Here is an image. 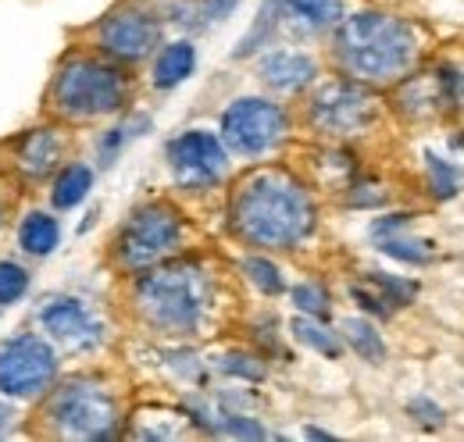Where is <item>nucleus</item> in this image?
Wrapping results in <instances>:
<instances>
[{
    "label": "nucleus",
    "mask_w": 464,
    "mask_h": 442,
    "mask_svg": "<svg viewBox=\"0 0 464 442\" xmlns=\"http://www.w3.org/2000/svg\"><path fill=\"white\" fill-rule=\"evenodd\" d=\"M226 225L243 246L283 254L311 239L318 225V204L290 168H250L232 182Z\"/></svg>",
    "instance_id": "1"
},
{
    "label": "nucleus",
    "mask_w": 464,
    "mask_h": 442,
    "mask_svg": "<svg viewBox=\"0 0 464 442\" xmlns=\"http://www.w3.org/2000/svg\"><path fill=\"white\" fill-rule=\"evenodd\" d=\"M425 57V33L411 18L382 7L343 14L329 40L333 68L372 90H386L407 79Z\"/></svg>",
    "instance_id": "2"
},
{
    "label": "nucleus",
    "mask_w": 464,
    "mask_h": 442,
    "mask_svg": "<svg viewBox=\"0 0 464 442\" xmlns=\"http://www.w3.org/2000/svg\"><path fill=\"white\" fill-rule=\"evenodd\" d=\"M129 278V311L154 335L193 339L211 325L218 311L215 272L193 257H172Z\"/></svg>",
    "instance_id": "3"
},
{
    "label": "nucleus",
    "mask_w": 464,
    "mask_h": 442,
    "mask_svg": "<svg viewBox=\"0 0 464 442\" xmlns=\"http://www.w3.org/2000/svg\"><path fill=\"white\" fill-rule=\"evenodd\" d=\"M136 79L125 64L97 54L90 47H72L58 57L47 90H44V118L61 125H97L115 118L132 104Z\"/></svg>",
    "instance_id": "4"
},
{
    "label": "nucleus",
    "mask_w": 464,
    "mask_h": 442,
    "mask_svg": "<svg viewBox=\"0 0 464 442\" xmlns=\"http://www.w3.org/2000/svg\"><path fill=\"white\" fill-rule=\"evenodd\" d=\"M121 396L101 375H72L68 382H54L40 396L33 436L44 439L108 442L125 436L121 428Z\"/></svg>",
    "instance_id": "5"
},
{
    "label": "nucleus",
    "mask_w": 464,
    "mask_h": 442,
    "mask_svg": "<svg viewBox=\"0 0 464 442\" xmlns=\"http://www.w3.org/2000/svg\"><path fill=\"white\" fill-rule=\"evenodd\" d=\"M186 243H189L186 215L169 200H147L118 225L108 257H111L115 272L140 275V272L158 268L172 257H182Z\"/></svg>",
    "instance_id": "6"
},
{
    "label": "nucleus",
    "mask_w": 464,
    "mask_h": 442,
    "mask_svg": "<svg viewBox=\"0 0 464 442\" xmlns=\"http://www.w3.org/2000/svg\"><path fill=\"white\" fill-rule=\"evenodd\" d=\"M161 33H165V18L140 0H121L111 11H104L93 25L82 29L90 51L111 57L125 68H136L158 54Z\"/></svg>",
    "instance_id": "7"
},
{
    "label": "nucleus",
    "mask_w": 464,
    "mask_h": 442,
    "mask_svg": "<svg viewBox=\"0 0 464 442\" xmlns=\"http://www.w3.org/2000/svg\"><path fill=\"white\" fill-rule=\"evenodd\" d=\"M379 121V97L372 86H361L353 79H329L307 97V125L322 139H353L364 136Z\"/></svg>",
    "instance_id": "8"
},
{
    "label": "nucleus",
    "mask_w": 464,
    "mask_h": 442,
    "mask_svg": "<svg viewBox=\"0 0 464 442\" xmlns=\"http://www.w3.org/2000/svg\"><path fill=\"white\" fill-rule=\"evenodd\" d=\"M222 143L236 158L257 161L279 150L293 132L290 110L268 97H239L222 110Z\"/></svg>",
    "instance_id": "9"
},
{
    "label": "nucleus",
    "mask_w": 464,
    "mask_h": 442,
    "mask_svg": "<svg viewBox=\"0 0 464 442\" xmlns=\"http://www.w3.org/2000/svg\"><path fill=\"white\" fill-rule=\"evenodd\" d=\"M58 382V353L47 339L22 332L0 342V396L40 399Z\"/></svg>",
    "instance_id": "10"
},
{
    "label": "nucleus",
    "mask_w": 464,
    "mask_h": 442,
    "mask_svg": "<svg viewBox=\"0 0 464 442\" xmlns=\"http://www.w3.org/2000/svg\"><path fill=\"white\" fill-rule=\"evenodd\" d=\"M72 154V125L44 121L33 129H22L14 139H7V168L18 175L25 186L51 182L61 168L68 165Z\"/></svg>",
    "instance_id": "11"
},
{
    "label": "nucleus",
    "mask_w": 464,
    "mask_h": 442,
    "mask_svg": "<svg viewBox=\"0 0 464 442\" xmlns=\"http://www.w3.org/2000/svg\"><path fill=\"white\" fill-rule=\"evenodd\" d=\"M165 158H169V168L182 189H211L229 171V150H226L222 136L204 132V129H189V132L175 136Z\"/></svg>",
    "instance_id": "12"
},
{
    "label": "nucleus",
    "mask_w": 464,
    "mask_h": 442,
    "mask_svg": "<svg viewBox=\"0 0 464 442\" xmlns=\"http://www.w3.org/2000/svg\"><path fill=\"white\" fill-rule=\"evenodd\" d=\"M36 318L44 332L68 350H93L101 342V322L90 314V307L79 296H47Z\"/></svg>",
    "instance_id": "13"
},
{
    "label": "nucleus",
    "mask_w": 464,
    "mask_h": 442,
    "mask_svg": "<svg viewBox=\"0 0 464 442\" xmlns=\"http://www.w3.org/2000/svg\"><path fill=\"white\" fill-rule=\"evenodd\" d=\"M257 79L276 93H304L318 79V61L304 51H268L257 61Z\"/></svg>",
    "instance_id": "14"
},
{
    "label": "nucleus",
    "mask_w": 464,
    "mask_h": 442,
    "mask_svg": "<svg viewBox=\"0 0 464 442\" xmlns=\"http://www.w3.org/2000/svg\"><path fill=\"white\" fill-rule=\"evenodd\" d=\"M411 228V215H386L372 225V235L379 243V250L401 264H429L432 261V243L418 239L407 232Z\"/></svg>",
    "instance_id": "15"
},
{
    "label": "nucleus",
    "mask_w": 464,
    "mask_h": 442,
    "mask_svg": "<svg viewBox=\"0 0 464 442\" xmlns=\"http://www.w3.org/2000/svg\"><path fill=\"white\" fill-rule=\"evenodd\" d=\"M283 22L304 36L333 33L343 18V0H276Z\"/></svg>",
    "instance_id": "16"
},
{
    "label": "nucleus",
    "mask_w": 464,
    "mask_h": 442,
    "mask_svg": "<svg viewBox=\"0 0 464 442\" xmlns=\"http://www.w3.org/2000/svg\"><path fill=\"white\" fill-rule=\"evenodd\" d=\"M197 68V47L189 40H175L169 47H161L154 54V86L158 90H175L179 82H186Z\"/></svg>",
    "instance_id": "17"
},
{
    "label": "nucleus",
    "mask_w": 464,
    "mask_h": 442,
    "mask_svg": "<svg viewBox=\"0 0 464 442\" xmlns=\"http://www.w3.org/2000/svg\"><path fill=\"white\" fill-rule=\"evenodd\" d=\"M58 243H61V225L47 211H33V215H25L22 225H18V246L29 257H51Z\"/></svg>",
    "instance_id": "18"
},
{
    "label": "nucleus",
    "mask_w": 464,
    "mask_h": 442,
    "mask_svg": "<svg viewBox=\"0 0 464 442\" xmlns=\"http://www.w3.org/2000/svg\"><path fill=\"white\" fill-rule=\"evenodd\" d=\"M90 186H93V171L86 165H79V161H68V165L51 178V204H54L58 211H72V207H79V204L86 200Z\"/></svg>",
    "instance_id": "19"
},
{
    "label": "nucleus",
    "mask_w": 464,
    "mask_h": 442,
    "mask_svg": "<svg viewBox=\"0 0 464 442\" xmlns=\"http://www.w3.org/2000/svg\"><path fill=\"white\" fill-rule=\"evenodd\" d=\"M290 332L296 342H304L307 350H314V353H322V357H329V360H340V357H343V346H347L343 335H336L329 325H322V318L300 314V318H293Z\"/></svg>",
    "instance_id": "20"
},
{
    "label": "nucleus",
    "mask_w": 464,
    "mask_h": 442,
    "mask_svg": "<svg viewBox=\"0 0 464 442\" xmlns=\"http://www.w3.org/2000/svg\"><path fill=\"white\" fill-rule=\"evenodd\" d=\"M343 342H347L361 360H368V364L386 360V342H382L379 329L368 318H347L343 322Z\"/></svg>",
    "instance_id": "21"
},
{
    "label": "nucleus",
    "mask_w": 464,
    "mask_h": 442,
    "mask_svg": "<svg viewBox=\"0 0 464 442\" xmlns=\"http://www.w3.org/2000/svg\"><path fill=\"white\" fill-rule=\"evenodd\" d=\"M283 25V14H279V4L276 0H265V7L257 11V22H254V29L239 40V47L232 51V57L239 61V57H250L254 51H261V47H268V40L276 36V29Z\"/></svg>",
    "instance_id": "22"
},
{
    "label": "nucleus",
    "mask_w": 464,
    "mask_h": 442,
    "mask_svg": "<svg viewBox=\"0 0 464 442\" xmlns=\"http://www.w3.org/2000/svg\"><path fill=\"white\" fill-rule=\"evenodd\" d=\"M425 168H429V186L436 200H454L461 193V168L443 161L440 154L425 150Z\"/></svg>",
    "instance_id": "23"
},
{
    "label": "nucleus",
    "mask_w": 464,
    "mask_h": 442,
    "mask_svg": "<svg viewBox=\"0 0 464 442\" xmlns=\"http://www.w3.org/2000/svg\"><path fill=\"white\" fill-rule=\"evenodd\" d=\"M243 275L250 278L265 296H279L283 289H286V282H283V272L268 261V257H261V254H254V257H246L243 261Z\"/></svg>",
    "instance_id": "24"
},
{
    "label": "nucleus",
    "mask_w": 464,
    "mask_h": 442,
    "mask_svg": "<svg viewBox=\"0 0 464 442\" xmlns=\"http://www.w3.org/2000/svg\"><path fill=\"white\" fill-rule=\"evenodd\" d=\"M293 303H296V311L300 314H311V318H329V303H333V296H329V289L322 285V282H300V285H293Z\"/></svg>",
    "instance_id": "25"
},
{
    "label": "nucleus",
    "mask_w": 464,
    "mask_h": 442,
    "mask_svg": "<svg viewBox=\"0 0 464 442\" xmlns=\"http://www.w3.org/2000/svg\"><path fill=\"white\" fill-rule=\"evenodd\" d=\"M436 79H440V86H443L447 110H450V114H464V64L461 61H443V64H436Z\"/></svg>",
    "instance_id": "26"
},
{
    "label": "nucleus",
    "mask_w": 464,
    "mask_h": 442,
    "mask_svg": "<svg viewBox=\"0 0 464 442\" xmlns=\"http://www.w3.org/2000/svg\"><path fill=\"white\" fill-rule=\"evenodd\" d=\"M368 282L393 303V311L397 307H407V303H414V296H418V285L414 282H407V278H397V275H382V272H368Z\"/></svg>",
    "instance_id": "27"
},
{
    "label": "nucleus",
    "mask_w": 464,
    "mask_h": 442,
    "mask_svg": "<svg viewBox=\"0 0 464 442\" xmlns=\"http://www.w3.org/2000/svg\"><path fill=\"white\" fill-rule=\"evenodd\" d=\"M29 293V272L14 261H0V307L18 303Z\"/></svg>",
    "instance_id": "28"
},
{
    "label": "nucleus",
    "mask_w": 464,
    "mask_h": 442,
    "mask_svg": "<svg viewBox=\"0 0 464 442\" xmlns=\"http://www.w3.org/2000/svg\"><path fill=\"white\" fill-rule=\"evenodd\" d=\"M407 418L414 425H421V428H440L447 414L432 396H414V399H407Z\"/></svg>",
    "instance_id": "29"
},
{
    "label": "nucleus",
    "mask_w": 464,
    "mask_h": 442,
    "mask_svg": "<svg viewBox=\"0 0 464 442\" xmlns=\"http://www.w3.org/2000/svg\"><path fill=\"white\" fill-rule=\"evenodd\" d=\"M350 296L357 300V307H361V311H368V314H375V318H390V314H393V303H390V300H386L372 282H368V285H361V282H357V285H350Z\"/></svg>",
    "instance_id": "30"
},
{
    "label": "nucleus",
    "mask_w": 464,
    "mask_h": 442,
    "mask_svg": "<svg viewBox=\"0 0 464 442\" xmlns=\"http://www.w3.org/2000/svg\"><path fill=\"white\" fill-rule=\"evenodd\" d=\"M222 371H226V375H236V379H246V382H261V379H265V364H261V357H254V353H229V357L222 360Z\"/></svg>",
    "instance_id": "31"
},
{
    "label": "nucleus",
    "mask_w": 464,
    "mask_h": 442,
    "mask_svg": "<svg viewBox=\"0 0 464 442\" xmlns=\"http://www.w3.org/2000/svg\"><path fill=\"white\" fill-rule=\"evenodd\" d=\"M129 129H132V125H115V129H108V132H104V139H101V147H97V150H101V165L104 168L115 165L118 150H121V147H125V139L132 136Z\"/></svg>",
    "instance_id": "32"
},
{
    "label": "nucleus",
    "mask_w": 464,
    "mask_h": 442,
    "mask_svg": "<svg viewBox=\"0 0 464 442\" xmlns=\"http://www.w3.org/2000/svg\"><path fill=\"white\" fill-rule=\"evenodd\" d=\"M11 418H14V414H11V407H7V403H0V432L11 425Z\"/></svg>",
    "instance_id": "33"
},
{
    "label": "nucleus",
    "mask_w": 464,
    "mask_h": 442,
    "mask_svg": "<svg viewBox=\"0 0 464 442\" xmlns=\"http://www.w3.org/2000/svg\"><path fill=\"white\" fill-rule=\"evenodd\" d=\"M304 436H307V439H333V436H329V432H322V428H307Z\"/></svg>",
    "instance_id": "34"
},
{
    "label": "nucleus",
    "mask_w": 464,
    "mask_h": 442,
    "mask_svg": "<svg viewBox=\"0 0 464 442\" xmlns=\"http://www.w3.org/2000/svg\"><path fill=\"white\" fill-rule=\"evenodd\" d=\"M4 218H7V200H4V189H0V228H4Z\"/></svg>",
    "instance_id": "35"
},
{
    "label": "nucleus",
    "mask_w": 464,
    "mask_h": 442,
    "mask_svg": "<svg viewBox=\"0 0 464 442\" xmlns=\"http://www.w3.org/2000/svg\"><path fill=\"white\" fill-rule=\"evenodd\" d=\"M375 4H386V0H375Z\"/></svg>",
    "instance_id": "36"
}]
</instances>
